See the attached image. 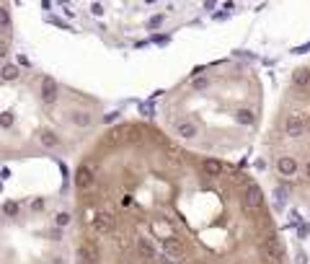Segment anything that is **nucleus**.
<instances>
[{"mask_svg":"<svg viewBox=\"0 0 310 264\" xmlns=\"http://www.w3.org/2000/svg\"><path fill=\"white\" fill-rule=\"evenodd\" d=\"M132 248H134V254H137L140 259H142V261H155V256H158V251H155L152 241H150V238H145V236L134 238Z\"/></svg>","mask_w":310,"mask_h":264,"instance_id":"2","label":"nucleus"},{"mask_svg":"<svg viewBox=\"0 0 310 264\" xmlns=\"http://www.w3.org/2000/svg\"><path fill=\"white\" fill-rule=\"evenodd\" d=\"M276 168H279V174H282V176H292V174H298V161L290 158V155H284V158L276 161Z\"/></svg>","mask_w":310,"mask_h":264,"instance_id":"6","label":"nucleus"},{"mask_svg":"<svg viewBox=\"0 0 310 264\" xmlns=\"http://www.w3.org/2000/svg\"><path fill=\"white\" fill-rule=\"evenodd\" d=\"M155 261H158V264H174V261H170L166 254H158V256H155Z\"/></svg>","mask_w":310,"mask_h":264,"instance_id":"13","label":"nucleus"},{"mask_svg":"<svg viewBox=\"0 0 310 264\" xmlns=\"http://www.w3.org/2000/svg\"><path fill=\"white\" fill-rule=\"evenodd\" d=\"M292 83H294V88H308V86H310V70H308V68L294 70V75H292Z\"/></svg>","mask_w":310,"mask_h":264,"instance_id":"8","label":"nucleus"},{"mask_svg":"<svg viewBox=\"0 0 310 264\" xmlns=\"http://www.w3.org/2000/svg\"><path fill=\"white\" fill-rule=\"evenodd\" d=\"M305 130H308V122H305L302 114H290V117H287L284 132H287L290 137H300V135H305Z\"/></svg>","mask_w":310,"mask_h":264,"instance_id":"3","label":"nucleus"},{"mask_svg":"<svg viewBox=\"0 0 310 264\" xmlns=\"http://www.w3.org/2000/svg\"><path fill=\"white\" fill-rule=\"evenodd\" d=\"M204 86H210V81H194V88H204Z\"/></svg>","mask_w":310,"mask_h":264,"instance_id":"16","label":"nucleus"},{"mask_svg":"<svg viewBox=\"0 0 310 264\" xmlns=\"http://www.w3.org/2000/svg\"><path fill=\"white\" fill-rule=\"evenodd\" d=\"M163 158H166V166H170V168H178V166L184 163V150H181V148H176V145H166V150H163Z\"/></svg>","mask_w":310,"mask_h":264,"instance_id":"4","label":"nucleus"},{"mask_svg":"<svg viewBox=\"0 0 310 264\" xmlns=\"http://www.w3.org/2000/svg\"><path fill=\"white\" fill-rule=\"evenodd\" d=\"M308 233H310V228H308V225H300V236H302V238L308 236Z\"/></svg>","mask_w":310,"mask_h":264,"instance_id":"17","label":"nucleus"},{"mask_svg":"<svg viewBox=\"0 0 310 264\" xmlns=\"http://www.w3.org/2000/svg\"><path fill=\"white\" fill-rule=\"evenodd\" d=\"M236 119H238L240 124H254V114H251V112H246V109L236 114Z\"/></svg>","mask_w":310,"mask_h":264,"instance_id":"11","label":"nucleus"},{"mask_svg":"<svg viewBox=\"0 0 310 264\" xmlns=\"http://www.w3.org/2000/svg\"><path fill=\"white\" fill-rule=\"evenodd\" d=\"M305 174H308V179H310V161H308V166H305Z\"/></svg>","mask_w":310,"mask_h":264,"instance_id":"18","label":"nucleus"},{"mask_svg":"<svg viewBox=\"0 0 310 264\" xmlns=\"http://www.w3.org/2000/svg\"><path fill=\"white\" fill-rule=\"evenodd\" d=\"M163 254L170 259V256H184V246H181V241L176 238V236H168V238H163Z\"/></svg>","mask_w":310,"mask_h":264,"instance_id":"5","label":"nucleus"},{"mask_svg":"<svg viewBox=\"0 0 310 264\" xmlns=\"http://www.w3.org/2000/svg\"><path fill=\"white\" fill-rule=\"evenodd\" d=\"M214 19H217V21H225V19H228V13H225V11H217V13H214Z\"/></svg>","mask_w":310,"mask_h":264,"instance_id":"15","label":"nucleus"},{"mask_svg":"<svg viewBox=\"0 0 310 264\" xmlns=\"http://www.w3.org/2000/svg\"><path fill=\"white\" fill-rule=\"evenodd\" d=\"M163 24V13H158V16H152V19H150V26L155 29V26H160Z\"/></svg>","mask_w":310,"mask_h":264,"instance_id":"12","label":"nucleus"},{"mask_svg":"<svg viewBox=\"0 0 310 264\" xmlns=\"http://www.w3.org/2000/svg\"><path fill=\"white\" fill-rule=\"evenodd\" d=\"M176 132H178V137H184V140H192V137H196V124L194 122H189V119H186V122H178L176 124Z\"/></svg>","mask_w":310,"mask_h":264,"instance_id":"7","label":"nucleus"},{"mask_svg":"<svg viewBox=\"0 0 310 264\" xmlns=\"http://www.w3.org/2000/svg\"><path fill=\"white\" fill-rule=\"evenodd\" d=\"M274 207L276 210H282L284 205H287V199H290V194H287V189H284V186H279V189H274Z\"/></svg>","mask_w":310,"mask_h":264,"instance_id":"10","label":"nucleus"},{"mask_svg":"<svg viewBox=\"0 0 310 264\" xmlns=\"http://www.w3.org/2000/svg\"><path fill=\"white\" fill-rule=\"evenodd\" d=\"M243 210H258L264 205V192H261V186L258 184H248L246 189H243Z\"/></svg>","mask_w":310,"mask_h":264,"instance_id":"1","label":"nucleus"},{"mask_svg":"<svg viewBox=\"0 0 310 264\" xmlns=\"http://www.w3.org/2000/svg\"><path fill=\"white\" fill-rule=\"evenodd\" d=\"M202 168H204L207 176H220V174H222V163L214 161V158H207L204 163H202Z\"/></svg>","mask_w":310,"mask_h":264,"instance_id":"9","label":"nucleus"},{"mask_svg":"<svg viewBox=\"0 0 310 264\" xmlns=\"http://www.w3.org/2000/svg\"><path fill=\"white\" fill-rule=\"evenodd\" d=\"M140 112H142L145 117H152V109H150V106H145V104H142V106H140Z\"/></svg>","mask_w":310,"mask_h":264,"instance_id":"14","label":"nucleus"}]
</instances>
